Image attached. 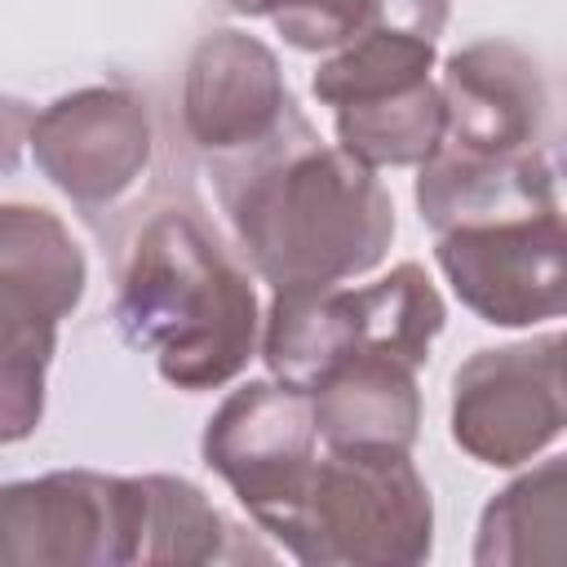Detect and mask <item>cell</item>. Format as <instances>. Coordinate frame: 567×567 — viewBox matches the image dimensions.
Segmentation results:
<instances>
[{
    "label": "cell",
    "instance_id": "10",
    "mask_svg": "<svg viewBox=\"0 0 567 567\" xmlns=\"http://www.w3.org/2000/svg\"><path fill=\"white\" fill-rule=\"evenodd\" d=\"M452 443L492 470H514L563 434V337L474 350L452 372Z\"/></svg>",
    "mask_w": 567,
    "mask_h": 567
},
{
    "label": "cell",
    "instance_id": "14",
    "mask_svg": "<svg viewBox=\"0 0 567 567\" xmlns=\"http://www.w3.org/2000/svg\"><path fill=\"white\" fill-rule=\"evenodd\" d=\"M266 563L270 549L244 536L190 478H137V554L133 563Z\"/></svg>",
    "mask_w": 567,
    "mask_h": 567
},
{
    "label": "cell",
    "instance_id": "19",
    "mask_svg": "<svg viewBox=\"0 0 567 567\" xmlns=\"http://www.w3.org/2000/svg\"><path fill=\"white\" fill-rule=\"evenodd\" d=\"M31 120H35V111L22 97L0 93V173H13L18 168L22 146H27V133H31Z\"/></svg>",
    "mask_w": 567,
    "mask_h": 567
},
{
    "label": "cell",
    "instance_id": "3",
    "mask_svg": "<svg viewBox=\"0 0 567 567\" xmlns=\"http://www.w3.org/2000/svg\"><path fill=\"white\" fill-rule=\"evenodd\" d=\"M270 536L310 567H412L434 549V501L408 452L328 447Z\"/></svg>",
    "mask_w": 567,
    "mask_h": 567
},
{
    "label": "cell",
    "instance_id": "17",
    "mask_svg": "<svg viewBox=\"0 0 567 567\" xmlns=\"http://www.w3.org/2000/svg\"><path fill=\"white\" fill-rule=\"evenodd\" d=\"M337 146L368 168L421 164L443 137V93L434 80L359 106H337Z\"/></svg>",
    "mask_w": 567,
    "mask_h": 567
},
{
    "label": "cell",
    "instance_id": "6",
    "mask_svg": "<svg viewBox=\"0 0 567 567\" xmlns=\"http://www.w3.org/2000/svg\"><path fill=\"white\" fill-rule=\"evenodd\" d=\"M40 173L89 217L120 213L155 168V111L133 84H93L49 102L27 133Z\"/></svg>",
    "mask_w": 567,
    "mask_h": 567
},
{
    "label": "cell",
    "instance_id": "2",
    "mask_svg": "<svg viewBox=\"0 0 567 567\" xmlns=\"http://www.w3.org/2000/svg\"><path fill=\"white\" fill-rule=\"evenodd\" d=\"M115 323L177 390H217L257 354V292L244 257L182 190H155L115 244Z\"/></svg>",
    "mask_w": 567,
    "mask_h": 567
},
{
    "label": "cell",
    "instance_id": "18",
    "mask_svg": "<svg viewBox=\"0 0 567 567\" xmlns=\"http://www.w3.org/2000/svg\"><path fill=\"white\" fill-rule=\"evenodd\" d=\"M226 9L239 18H266L301 53L341 49L368 22V0H226Z\"/></svg>",
    "mask_w": 567,
    "mask_h": 567
},
{
    "label": "cell",
    "instance_id": "9",
    "mask_svg": "<svg viewBox=\"0 0 567 567\" xmlns=\"http://www.w3.org/2000/svg\"><path fill=\"white\" fill-rule=\"evenodd\" d=\"M434 257L461 306L483 323L527 328L567 306L563 208L447 226L434 235Z\"/></svg>",
    "mask_w": 567,
    "mask_h": 567
},
{
    "label": "cell",
    "instance_id": "12",
    "mask_svg": "<svg viewBox=\"0 0 567 567\" xmlns=\"http://www.w3.org/2000/svg\"><path fill=\"white\" fill-rule=\"evenodd\" d=\"M297 111L279 58L248 31L213 27L195 40L182 75V133L213 159L270 137Z\"/></svg>",
    "mask_w": 567,
    "mask_h": 567
},
{
    "label": "cell",
    "instance_id": "16",
    "mask_svg": "<svg viewBox=\"0 0 567 567\" xmlns=\"http://www.w3.org/2000/svg\"><path fill=\"white\" fill-rule=\"evenodd\" d=\"M563 554H567V461L558 456L514 478L505 492L487 501L474 563L527 567V563H563Z\"/></svg>",
    "mask_w": 567,
    "mask_h": 567
},
{
    "label": "cell",
    "instance_id": "7",
    "mask_svg": "<svg viewBox=\"0 0 567 567\" xmlns=\"http://www.w3.org/2000/svg\"><path fill=\"white\" fill-rule=\"evenodd\" d=\"M443 137L425 155L443 168H509L549 151V84L509 40H474L443 62Z\"/></svg>",
    "mask_w": 567,
    "mask_h": 567
},
{
    "label": "cell",
    "instance_id": "4",
    "mask_svg": "<svg viewBox=\"0 0 567 567\" xmlns=\"http://www.w3.org/2000/svg\"><path fill=\"white\" fill-rule=\"evenodd\" d=\"M447 306L416 261H399L368 288L310 284L279 288L266 310L261 359L275 381L315 390L350 359H399L425 368L434 337L443 332Z\"/></svg>",
    "mask_w": 567,
    "mask_h": 567
},
{
    "label": "cell",
    "instance_id": "13",
    "mask_svg": "<svg viewBox=\"0 0 567 567\" xmlns=\"http://www.w3.org/2000/svg\"><path fill=\"white\" fill-rule=\"evenodd\" d=\"M315 425L328 447H390L412 452L421 434L416 368L399 359H350L310 390Z\"/></svg>",
    "mask_w": 567,
    "mask_h": 567
},
{
    "label": "cell",
    "instance_id": "8",
    "mask_svg": "<svg viewBox=\"0 0 567 567\" xmlns=\"http://www.w3.org/2000/svg\"><path fill=\"white\" fill-rule=\"evenodd\" d=\"M137 554V478L53 470L0 483V567H124Z\"/></svg>",
    "mask_w": 567,
    "mask_h": 567
},
{
    "label": "cell",
    "instance_id": "15",
    "mask_svg": "<svg viewBox=\"0 0 567 567\" xmlns=\"http://www.w3.org/2000/svg\"><path fill=\"white\" fill-rule=\"evenodd\" d=\"M434 44L439 40L425 35L421 27L368 13V22L332 58L319 62V71L310 75V93L332 111L399 97L430 80L434 58H439Z\"/></svg>",
    "mask_w": 567,
    "mask_h": 567
},
{
    "label": "cell",
    "instance_id": "1",
    "mask_svg": "<svg viewBox=\"0 0 567 567\" xmlns=\"http://www.w3.org/2000/svg\"><path fill=\"white\" fill-rule=\"evenodd\" d=\"M239 257L279 292L341 284L385 261L394 204L377 173L328 146L301 106L261 142L204 159Z\"/></svg>",
    "mask_w": 567,
    "mask_h": 567
},
{
    "label": "cell",
    "instance_id": "11",
    "mask_svg": "<svg viewBox=\"0 0 567 567\" xmlns=\"http://www.w3.org/2000/svg\"><path fill=\"white\" fill-rule=\"evenodd\" d=\"M199 447L204 465L235 492L252 523L275 532L319 456L315 403L288 381H248L208 416Z\"/></svg>",
    "mask_w": 567,
    "mask_h": 567
},
{
    "label": "cell",
    "instance_id": "5",
    "mask_svg": "<svg viewBox=\"0 0 567 567\" xmlns=\"http://www.w3.org/2000/svg\"><path fill=\"white\" fill-rule=\"evenodd\" d=\"M84 284V252L58 213L0 204V443L35 434L58 323L80 306Z\"/></svg>",
    "mask_w": 567,
    "mask_h": 567
}]
</instances>
